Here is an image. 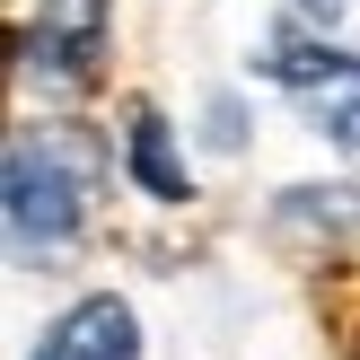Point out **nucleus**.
<instances>
[{"label":"nucleus","mask_w":360,"mask_h":360,"mask_svg":"<svg viewBox=\"0 0 360 360\" xmlns=\"http://www.w3.org/2000/svg\"><path fill=\"white\" fill-rule=\"evenodd\" d=\"M88 185H97V167H88L79 141H62V132L9 141V238H18V255H44V246L79 238Z\"/></svg>","instance_id":"obj_1"},{"label":"nucleus","mask_w":360,"mask_h":360,"mask_svg":"<svg viewBox=\"0 0 360 360\" xmlns=\"http://www.w3.org/2000/svg\"><path fill=\"white\" fill-rule=\"evenodd\" d=\"M273 79H281V97L308 115V132H326L334 150H360V53L281 44L273 53Z\"/></svg>","instance_id":"obj_2"},{"label":"nucleus","mask_w":360,"mask_h":360,"mask_svg":"<svg viewBox=\"0 0 360 360\" xmlns=\"http://www.w3.org/2000/svg\"><path fill=\"white\" fill-rule=\"evenodd\" d=\"M105 27H115V0H44L35 9V35H27V62L53 88H79V79H97Z\"/></svg>","instance_id":"obj_3"},{"label":"nucleus","mask_w":360,"mask_h":360,"mask_svg":"<svg viewBox=\"0 0 360 360\" xmlns=\"http://www.w3.org/2000/svg\"><path fill=\"white\" fill-rule=\"evenodd\" d=\"M35 360H141V316H132V299L97 290V299H79V308H62V316L44 326V343H35Z\"/></svg>","instance_id":"obj_4"},{"label":"nucleus","mask_w":360,"mask_h":360,"mask_svg":"<svg viewBox=\"0 0 360 360\" xmlns=\"http://www.w3.org/2000/svg\"><path fill=\"white\" fill-rule=\"evenodd\" d=\"M123 150H132L141 193H158V202H185V167H176V150H167V115H150V105H141L132 132H123Z\"/></svg>","instance_id":"obj_5"},{"label":"nucleus","mask_w":360,"mask_h":360,"mask_svg":"<svg viewBox=\"0 0 360 360\" xmlns=\"http://www.w3.org/2000/svg\"><path fill=\"white\" fill-rule=\"evenodd\" d=\"M299 9H308V18H343L352 0H299Z\"/></svg>","instance_id":"obj_6"}]
</instances>
